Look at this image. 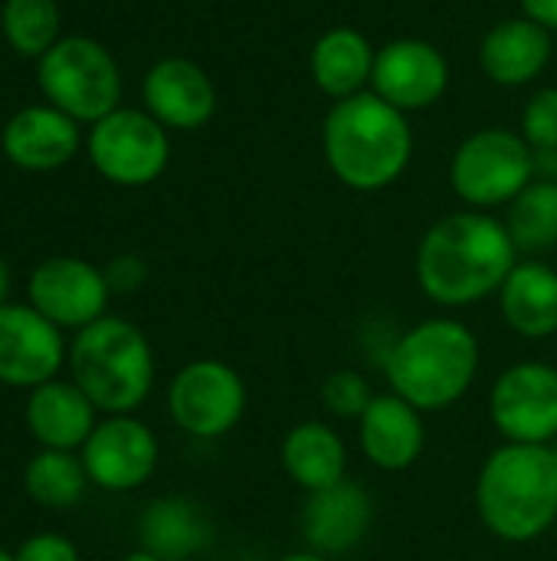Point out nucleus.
I'll return each instance as SVG.
<instances>
[{"mask_svg": "<svg viewBox=\"0 0 557 561\" xmlns=\"http://www.w3.org/2000/svg\"><path fill=\"white\" fill-rule=\"evenodd\" d=\"M519 247L506 220L486 210H456L440 217L417 247V283L443 309H466L499 296Z\"/></svg>", "mask_w": 557, "mask_h": 561, "instance_id": "f257e3e1", "label": "nucleus"}, {"mask_svg": "<svg viewBox=\"0 0 557 561\" xmlns=\"http://www.w3.org/2000/svg\"><path fill=\"white\" fill-rule=\"evenodd\" d=\"M328 171L351 191L374 194L401 181L414 158V128L401 108L371 89L332 102L322 122Z\"/></svg>", "mask_w": 557, "mask_h": 561, "instance_id": "f03ea898", "label": "nucleus"}, {"mask_svg": "<svg viewBox=\"0 0 557 561\" xmlns=\"http://www.w3.org/2000/svg\"><path fill=\"white\" fill-rule=\"evenodd\" d=\"M483 526L512 546L542 539L557 523V450L548 444L496 447L476 480Z\"/></svg>", "mask_w": 557, "mask_h": 561, "instance_id": "7ed1b4c3", "label": "nucleus"}, {"mask_svg": "<svg viewBox=\"0 0 557 561\" xmlns=\"http://www.w3.org/2000/svg\"><path fill=\"white\" fill-rule=\"evenodd\" d=\"M394 394L423 414L453 408L479 375V339L456 319H427L397 335L384 355Z\"/></svg>", "mask_w": 557, "mask_h": 561, "instance_id": "20e7f679", "label": "nucleus"}, {"mask_svg": "<svg viewBox=\"0 0 557 561\" xmlns=\"http://www.w3.org/2000/svg\"><path fill=\"white\" fill-rule=\"evenodd\" d=\"M69 375L102 414H135L154 388V352L138 325L102 316L76 332Z\"/></svg>", "mask_w": 557, "mask_h": 561, "instance_id": "39448f33", "label": "nucleus"}, {"mask_svg": "<svg viewBox=\"0 0 557 561\" xmlns=\"http://www.w3.org/2000/svg\"><path fill=\"white\" fill-rule=\"evenodd\" d=\"M36 85L49 105L95 125L121 105V69L112 49L92 36H62L46 56L36 59Z\"/></svg>", "mask_w": 557, "mask_h": 561, "instance_id": "423d86ee", "label": "nucleus"}, {"mask_svg": "<svg viewBox=\"0 0 557 561\" xmlns=\"http://www.w3.org/2000/svg\"><path fill=\"white\" fill-rule=\"evenodd\" d=\"M535 181V151L512 128H479L450 158V187L469 210L509 207Z\"/></svg>", "mask_w": 557, "mask_h": 561, "instance_id": "0eeeda50", "label": "nucleus"}, {"mask_svg": "<svg viewBox=\"0 0 557 561\" xmlns=\"http://www.w3.org/2000/svg\"><path fill=\"white\" fill-rule=\"evenodd\" d=\"M85 151L92 168L118 187H148L171 164V135L144 108L118 105L89 125Z\"/></svg>", "mask_w": 557, "mask_h": 561, "instance_id": "6e6552de", "label": "nucleus"}, {"mask_svg": "<svg viewBox=\"0 0 557 561\" xmlns=\"http://www.w3.org/2000/svg\"><path fill=\"white\" fill-rule=\"evenodd\" d=\"M167 411L184 434L197 440H217L243 421L246 385L227 362L197 358L171 378Z\"/></svg>", "mask_w": 557, "mask_h": 561, "instance_id": "1a4fd4ad", "label": "nucleus"}, {"mask_svg": "<svg viewBox=\"0 0 557 561\" xmlns=\"http://www.w3.org/2000/svg\"><path fill=\"white\" fill-rule=\"evenodd\" d=\"M489 421L506 444L557 440V368L519 362L506 368L489 391Z\"/></svg>", "mask_w": 557, "mask_h": 561, "instance_id": "9d476101", "label": "nucleus"}, {"mask_svg": "<svg viewBox=\"0 0 557 561\" xmlns=\"http://www.w3.org/2000/svg\"><path fill=\"white\" fill-rule=\"evenodd\" d=\"M108 279L105 270L79 256H49L26 279V299L53 325L85 329L98 322L108 309Z\"/></svg>", "mask_w": 557, "mask_h": 561, "instance_id": "9b49d317", "label": "nucleus"}, {"mask_svg": "<svg viewBox=\"0 0 557 561\" xmlns=\"http://www.w3.org/2000/svg\"><path fill=\"white\" fill-rule=\"evenodd\" d=\"M79 457L98 490L131 493L154 477L161 447L144 421L131 414H112L95 424Z\"/></svg>", "mask_w": 557, "mask_h": 561, "instance_id": "f8f14e48", "label": "nucleus"}, {"mask_svg": "<svg viewBox=\"0 0 557 561\" xmlns=\"http://www.w3.org/2000/svg\"><path fill=\"white\" fill-rule=\"evenodd\" d=\"M450 89V62L443 49L420 36H401L378 46L371 92L404 115L437 105Z\"/></svg>", "mask_w": 557, "mask_h": 561, "instance_id": "ddd939ff", "label": "nucleus"}, {"mask_svg": "<svg viewBox=\"0 0 557 561\" xmlns=\"http://www.w3.org/2000/svg\"><path fill=\"white\" fill-rule=\"evenodd\" d=\"M66 362L69 348L59 325L30 302L0 306V385L33 391L59 378Z\"/></svg>", "mask_w": 557, "mask_h": 561, "instance_id": "4468645a", "label": "nucleus"}, {"mask_svg": "<svg viewBox=\"0 0 557 561\" xmlns=\"http://www.w3.org/2000/svg\"><path fill=\"white\" fill-rule=\"evenodd\" d=\"M141 102L167 131H197L217 112V85L200 62L187 56H164L144 72Z\"/></svg>", "mask_w": 557, "mask_h": 561, "instance_id": "2eb2a0df", "label": "nucleus"}, {"mask_svg": "<svg viewBox=\"0 0 557 561\" xmlns=\"http://www.w3.org/2000/svg\"><path fill=\"white\" fill-rule=\"evenodd\" d=\"M82 145L79 122L49 102L16 108L0 131V151L20 171H56L69 164Z\"/></svg>", "mask_w": 557, "mask_h": 561, "instance_id": "dca6fc26", "label": "nucleus"}, {"mask_svg": "<svg viewBox=\"0 0 557 561\" xmlns=\"http://www.w3.org/2000/svg\"><path fill=\"white\" fill-rule=\"evenodd\" d=\"M374 526V500L361 483L341 480L322 493H309L302 513V536L318 556H345L364 542Z\"/></svg>", "mask_w": 557, "mask_h": 561, "instance_id": "f3484780", "label": "nucleus"}, {"mask_svg": "<svg viewBox=\"0 0 557 561\" xmlns=\"http://www.w3.org/2000/svg\"><path fill=\"white\" fill-rule=\"evenodd\" d=\"M358 444L368 463L387 473H401L423 457L427 447L423 411H417L394 391L374 394L371 408L358 421Z\"/></svg>", "mask_w": 557, "mask_h": 561, "instance_id": "a211bd4d", "label": "nucleus"}, {"mask_svg": "<svg viewBox=\"0 0 557 561\" xmlns=\"http://www.w3.org/2000/svg\"><path fill=\"white\" fill-rule=\"evenodd\" d=\"M552 62V30L522 16L496 23L479 43V66L489 82L522 89L535 82Z\"/></svg>", "mask_w": 557, "mask_h": 561, "instance_id": "6ab92c4d", "label": "nucleus"}, {"mask_svg": "<svg viewBox=\"0 0 557 561\" xmlns=\"http://www.w3.org/2000/svg\"><path fill=\"white\" fill-rule=\"evenodd\" d=\"M95 404L76 381L53 378L30 391L26 398V431L43 450H82L95 431Z\"/></svg>", "mask_w": 557, "mask_h": 561, "instance_id": "aec40b11", "label": "nucleus"}, {"mask_svg": "<svg viewBox=\"0 0 557 561\" xmlns=\"http://www.w3.org/2000/svg\"><path fill=\"white\" fill-rule=\"evenodd\" d=\"M374 56L378 46H371V39L361 30L332 26L315 39L309 53V76L322 95L341 102L371 89Z\"/></svg>", "mask_w": 557, "mask_h": 561, "instance_id": "412c9836", "label": "nucleus"}, {"mask_svg": "<svg viewBox=\"0 0 557 561\" xmlns=\"http://www.w3.org/2000/svg\"><path fill=\"white\" fill-rule=\"evenodd\" d=\"M506 325L522 339H552L557 332V270L542 260H519L499 289Z\"/></svg>", "mask_w": 557, "mask_h": 561, "instance_id": "4be33fe9", "label": "nucleus"}, {"mask_svg": "<svg viewBox=\"0 0 557 561\" xmlns=\"http://www.w3.org/2000/svg\"><path fill=\"white\" fill-rule=\"evenodd\" d=\"M141 549L164 561H187L210 549L213 526L187 496H161L138 519Z\"/></svg>", "mask_w": 557, "mask_h": 561, "instance_id": "5701e85b", "label": "nucleus"}, {"mask_svg": "<svg viewBox=\"0 0 557 561\" xmlns=\"http://www.w3.org/2000/svg\"><path fill=\"white\" fill-rule=\"evenodd\" d=\"M279 460L289 480L305 493H322L328 486H338L348 473V447L341 434L322 421L295 424L282 437Z\"/></svg>", "mask_w": 557, "mask_h": 561, "instance_id": "b1692460", "label": "nucleus"}, {"mask_svg": "<svg viewBox=\"0 0 557 561\" xmlns=\"http://www.w3.org/2000/svg\"><path fill=\"white\" fill-rule=\"evenodd\" d=\"M89 473L82 457L72 450H39L23 470V490L36 506L69 510L85 496Z\"/></svg>", "mask_w": 557, "mask_h": 561, "instance_id": "393cba45", "label": "nucleus"}, {"mask_svg": "<svg viewBox=\"0 0 557 561\" xmlns=\"http://www.w3.org/2000/svg\"><path fill=\"white\" fill-rule=\"evenodd\" d=\"M506 227L519 253H545L557 247V181L535 178L506 214Z\"/></svg>", "mask_w": 557, "mask_h": 561, "instance_id": "a878e982", "label": "nucleus"}, {"mask_svg": "<svg viewBox=\"0 0 557 561\" xmlns=\"http://www.w3.org/2000/svg\"><path fill=\"white\" fill-rule=\"evenodd\" d=\"M59 23L62 16L56 0H3L0 7V33L23 59L46 56L62 39Z\"/></svg>", "mask_w": 557, "mask_h": 561, "instance_id": "bb28decb", "label": "nucleus"}, {"mask_svg": "<svg viewBox=\"0 0 557 561\" xmlns=\"http://www.w3.org/2000/svg\"><path fill=\"white\" fill-rule=\"evenodd\" d=\"M371 401H374V388L355 368H338L322 381V404L328 414H335L341 421H361V414L371 408Z\"/></svg>", "mask_w": 557, "mask_h": 561, "instance_id": "cd10ccee", "label": "nucleus"}, {"mask_svg": "<svg viewBox=\"0 0 557 561\" xmlns=\"http://www.w3.org/2000/svg\"><path fill=\"white\" fill-rule=\"evenodd\" d=\"M522 138L532 151H557V85L538 89L522 108Z\"/></svg>", "mask_w": 557, "mask_h": 561, "instance_id": "c85d7f7f", "label": "nucleus"}, {"mask_svg": "<svg viewBox=\"0 0 557 561\" xmlns=\"http://www.w3.org/2000/svg\"><path fill=\"white\" fill-rule=\"evenodd\" d=\"M16 561H79V549L59 536V533H36L30 536L20 549H16Z\"/></svg>", "mask_w": 557, "mask_h": 561, "instance_id": "c756f323", "label": "nucleus"}, {"mask_svg": "<svg viewBox=\"0 0 557 561\" xmlns=\"http://www.w3.org/2000/svg\"><path fill=\"white\" fill-rule=\"evenodd\" d=\"M105 279L112 293H121V296L138 293L148 283V263L135 253H121L105 266Z\"/></svg>", "mask_w": 557, "mask_h": 561, "instance_id": "7c9ffc66", "label": "nucleus"}, {"mask_svg": "<svg viewBox=\"0 0 557 561\" xmlns=\"http://www.w3.org/2000/svg\"><path fill=\"white\" fill-rule=\"evenodd\" d=\"M522 13L545 30H557V0H519Z\"/></svg>", "mask_w": 557, "mask_h": 561, "instance_id": "2f4dec72", "label": "nucleus"}, {"mask_svg": "<svg viewBox=\"0 0 557 561\" xmlns=\"http://www.w3.org/2000/svg\"><path fill=\"white\" fill-rule=\"evenodd\" d=\"M535 178L557 181V151H535Z\"/></svg>", "mask_w": 557, "mask_h": 561, "instance_id": "473e14b6", "label": "nucleus"}, {"mask_svg": "<svg viewBox=\"0 0 557 561\" xmlns=\"http://www.w3.org/2000/svg\"><path fill=\"white\" fill-rule=\"evenodd\" d=\"M7 296H10V266L0 256V306H7Z\"/></svg>", "mask_w": 557, "mask_h": 561, "instance_id": "72a5a7b5", "label": "nucleus"}, {"mask_svg": "<svg viewBox=\"0 0 557 561\" xmlns=\"http://www.w3.org/2000/svg\"><path fill=\"white\" fill-rule=\"evenodd\" d=\"M276 561H332L328 556H318V552H289V556H282V559H276Z\"/></svg>", "mask_w": 557, "mask_h": 561, "instance_id": "f704fd0d", "label": "nucleus"}, {"mask_svg": "<svg viewBox=\"0 0 557 561\" xmlns=\"http://www.w3.org/2000/svg\"><path fill=\"white\" fill-rule=\"evenodd\" d=\"M121 561H164L158 559V556H151V552H144V549H138V552H128Z\"/></svg>", "mask_w": 557, "mask_h": 561, "instance_id": "c9c22d12", "label": "nucleus"}, {"mask_svg": "<svg viewBox=\"0 0 557 561\" xmlns=\"http://www.w3.org/2000/svg\"><path fill=\"white\" fill-rule=\"evenodd\" d=\"M0 561H16V559H13V556H10L7 549H0Z\"/></svg>", "mask_w": 557, "mask_h": 561, "instance_id": "e433bc0d", "label": "nucleus"}, {"mask_svg": "<svg viewBox=\"0 0 557 561\" xmlns=\"http://www.w3.org/2000/svg\"><path fill=\"white\" fill-rule=\"evenodd\" d=\"M555 450H557V447H555Z\"/></svg>", "mask_w": 557, "mask_h": 561, "instance_id": "4c0bfd02", "label": "nucleus"}]
</instances>
